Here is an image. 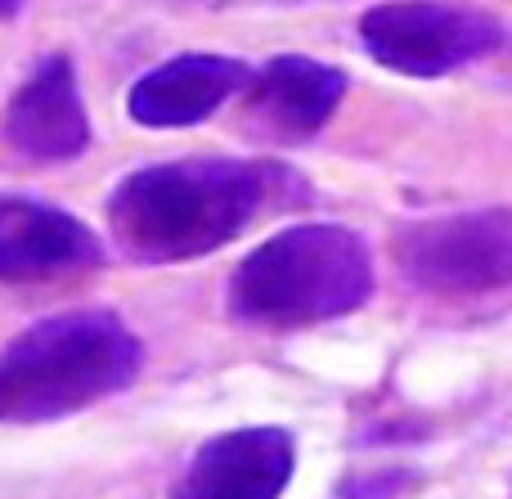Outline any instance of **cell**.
Masks as SVG:
<instances>
[{"instance_id": "9c48e42d", "label": "cell", "mask_w": 512, "mask_h": 499, "mask_svg": "<svg viewBox=\"0 0 512 499\" xmlns=\"http://www.w3.org/2000/svg\"><path fill=\"white\" fill-rule=\"evenodd\" d=\"M252 81V68L243 59L225 54H180L162 68L144 72L131 86V117L140 126H194L212 117L225 99L243 95Z\"/></svg>"}, {"instance_id": "277c9868", "label": "cell", "mask_w": 512, "mask_h": 499, "mask_svg": "<svg viewBox=\"0 0 512 499\" xmlns=\"http://www.w3.org/2000/svg\"><path fill=\"white\" fill-rule=\"evenodd\" d=\"M405 279L441 297H481L512 284V207H481L396 230Z\"/></svg>"}, {"instance_id": "5b68a950", "label": "cell", "mask_w": 512, "mask_h": 499, "mask_svg": "<svg viewBox=\"0 0 512 499\" xmlns=\"http://www.w3.org/2000/svg\"><path fill=\"white\" fill-rule=\"evenodd\" d=\"M360 41L400 77H445L504 45V23L445 0H387L360 18Z\"/></svg>"}, {"instance_id": "52a82bcc", "label": "cell", "mask_w": 512, "mask_h": 499, "mask_svg": "<svg viewBox=\"0 0 512 499\" xmlns=\"http://www.w3.org/2000/svg\"><path fill=\"white\" fill-rule=\"evenodd\" d=\"M248 126L265 140L301 144L328 126L346 95V72L306 54H279L248 81Z\"/></svg>"}, {"instance_id": "8992f818", "label": "cell", "mask_w": 512, "mask_h": 499, "mask_svg": "<svg viewBox=\"0 0 512 499\" xmlns=\"http://www.w3.org/2000/svg\"><path fill=\"white\" fill-rule=\"evenodd\" d=\"M297 468L283 428H234L203 441L171 499H279Z\"/></svg>"}, {"instance_id": "ba28073f", "label": "cell", "mask_w": 512, "mask_h": 499, "mask_svg": "<svg viewBox=\"0 0 512 499\" xmlns=\"http://www.w3.org/2000/svg\"><path fill=\"white\" fill-rule=\"evenodd\" d=\"M99 266V239L50 203L32 198H0V279H54L72 270Z\"/></svg>"}, {"instance_id": "3957f363", "label": "cell", "mask_w": 512, "mask_h": 499, "mask_svg": "<svg viewBox=\"0 0 512 499\" xmlns=\"http://www.w3.org/2000/svg\"><path fill=\"white\" fill-rule=\"evenodd\" d=\"M373 293L369 248L346 225H292L239 261L230 311L261 329H306L360 311Z\"/></svg>"}, {"instance_id": "8fae6325", "label": "cell", "mask_w": 512, "mask_h": 499, "mask_svg": "<svg viewBox=\"0 0 512 499\" xmlns=\"http://www.w3.org/2000/svg\"><path fill=\"white\" fill-rule=\"evenodd\" d=\"M18 5H23V0H0V18H9V14H14V9Z\"/></svg>"}, {"instance_id": "7a4b0ae2", "label": "cell", "mask_w": 512, "mask_h": 499, "mask_svg": "<svg viewBox=\"0 0 512 499\" xmlns=\"http://www.w3.org/2000/svg\"><path fill=\"white\" fill-rule=\"evenodd\" d=\"M144 347L113 311H68L0 351V419L50 423L135 383Z\"/></svg>"}, {"instance_id": "30bf717a", "label": "cell", "mask_w": 512, "mask_h": 499, "mask_svg": "<svg viewBox=\"0 0 512 499\" xmlns=\"http://www.w3.org/2000/svg\"><path fill=\"white\" fill-rule=\"evenodd\" d=\"M5 135L18 153L41 162H68L90 144V122L68 54L45 59L36 77L14 95L5 113Z\"/></svg>"}, {"instance_id": "6da1fadb", "label": "cell", "mask_w": 512, "mask_h": 499, "mask_svg": "<svg viewBox=\"0 0 512 499\" xmlns=\"http://www.w3.org/2000/svg\"><path fill=\"white\" fill-rule=\"evenodd\" d=\"M279 185H288V176L270 162H162L117 185L108 225L135 261H194L239 239Z\"/></svg>"}]
</instances>
